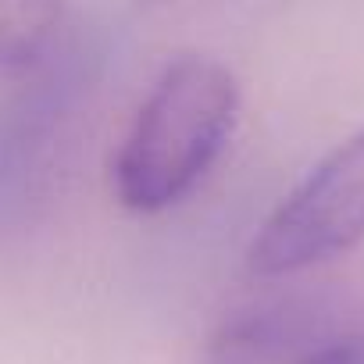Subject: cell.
<instances>
[{"label": "cell", "mask_w": 364, "mask_h": 364, "mask_svg": "<svg viewBox=\"0 0 364 364\" xmlns=\"http://www.w3.org/2000/svg\"><path fill=\"white\" fill-rule=\"evenodd\" d=\"M240 118V82L211 54H178L154 79L118 154L111 193L125 211L161 215L186 200L222 157Z\"/></svg>", "instance_id": "1"}, {"label": "cell", "mask_w": 364, "mask_h": 364, "mask_svg": "<svg viewBox=\"0 0 364 364\" xmlns=\"http://www.w3.org/2000/svg\"><path fill=\"white\" fill-rule=\"evenodd\" d=\"M364 243V129L332 146L279 200L247 247L254 279H286Z\"/></svg>", "instance_id": "2"}, {"label": "cell", "mask_w": 364, "mask_h": 364, "mask_svg": "<svg viewBox=\"0 0 364 364\" xmlns=\"http://www.w3.org/2000/svg\"><path fill=\"white\" fill-rule=\"evenodd\" d=\"M86 65L90 50L58 43L36 72L18 79L15 97L0 111V222L18 218L33 197H40L90 79Z\"/></svg>", "instance_id": "3"}, {"label": "cell", "mask_w": 364, "mask_h": 364, "mask_svg": "<svg viewBox=\"0 0 364 364\" xmlns=\"http://www.w3.org/2000/svg\"><path fill=\"white\" fill-rule=\"evenodd\" d=\"M336 328V318L314 300H264L222 318L197 364H293Z\"/></svg>", "instance_id": "4"}, {"label": "cell", "mask_w": 364, "mask_h": 364, "mask_svg": "<svg viewBox=\"0 0 364 364\" xmlns=\"http://www.w3.org/2000/svg\"><path fill=\"white\" fill-rule=\"evenodd\" d=\"M68 0H0V79L18 82L61 43Z\"/></svg>", "instance_id": "5"}, {"label": "cell", "mask_w": 364, "mask_h": 364, "mask_svg": "<svg viewBox=\"0 0 364 364\" xmlns=\"http://www.w3.org/2000/svg\"><path fill=\"white\" fill-rule=\"evenodd\" d=\"M293 364H364V328H336Z\"/></svg>", "instance_id": "6"}, {"label": "cell", "mask_w": 364, "mask_h": 364, "mask_svg": "<svg viewBox=\"0 0 364 364\" xmlns=\"http://www.w3.org/2000/svg\"><path fill=\"white\" fill-rule=\"evenodd\" d=\"M139 4H154V0H139Z\"/></svg>", "instance_id": "7"}]
</instances>
